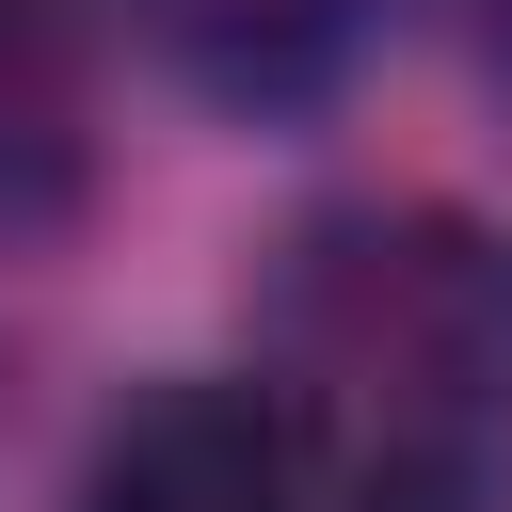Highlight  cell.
<instances>
[{
    "label": "cell",
    "instance_id": "cell-4",
    "mask_svg": "<svg viewBox=\"0 0 512 512\" xmlns=\"http://www.w3.org/2000/svg\"><path fill=\"white\" fill-rule=\"evenodd\" d=\"M96 176V96H80V32L64 0H0V240L64 224Z\"/></svg>",
    "mask_w": 512,
    "mask_h": 512
},
{
    "label": "cell",
    "instance_id": "cell-2",
    "mask_svg": "<svg viewBox=\"0 0 512 512\" xmlns=\"http://www.w3.org/2000/svg\"><path fill=\"white\" fill-rule=\"evenodd\" d=\"M64 512H320V464H304V432H288L272 384L176 368V384H144V400L96 416Z\"/></svg>",
    "mask_w": 512,
    "mask_h": 512
},
{
    "label": "cell",
    "instance_id": "cell-1",
    "mask_svg": "<svg viewBox=\"0 0 512 512\" xmlns=\"http://www.w3.org/2000/svg\"><path fill=\"white\" fill-rule=\"evenodd\" d=\"M320 512H512V224L352 192L272 256V368Z\"/></svg>",
    "mask_w": 512,
    "mask_h": 512
},
{
    "label": "cell",
    "instance_id": "cell-3",
    "mask_svg": "<svg viewBox=\"0 0 512 512\" xmlns=\"http://www.w3.org/2000/svg\"><path fill=\"white\" fill-rule=\"evenodd\" d=\"M112 16L144 32V64H176L224 112H304L368 32V0H112Z\"/></svg>",
    "mask_w": 512,
    "mask_h": 512
}]
</instances>
